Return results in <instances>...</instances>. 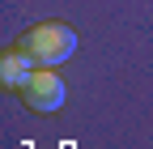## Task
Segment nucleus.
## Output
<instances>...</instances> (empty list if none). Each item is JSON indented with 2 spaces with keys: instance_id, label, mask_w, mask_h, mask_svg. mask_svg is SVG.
I'll list each match as a JSON object with an SVG mask.
<instances>
[{
  "instance_id": "nucleus-3",
  "label": "nucleus",
  "mask_w": 153,
  "mask_h": 149,
  "mask_svg": "<svg viewBox=\"0 0 153 149\" xmlns=\"http://www.w3.org/2000/svg\"><path fill=\"white\" fill-rule=\"evenodd\" d=\"M30 72H34V55L22 43L0 51V85L4 89H17V94H22V85L30 81Z\"/></svg>"
},
{
  "instance_id": "nucleus-1",
  "label": "nucleus",
  "mask_w": 153,
  "mask_h": 149,
  "mask_svg": "<svg viewBox=\"0 0 153 149\" xmlns=\"http://www.w3.org/2000/svg\"><path fill=\"white\" fill-rule=\"evenodd\" d=\"M22 47L34 55V64H64L76 51V30L64 22H38L22 34Z\"/></svg>"
},
{
  "instance_id": "nucleus-2",
  "label": "nucleus",
  "mask_w": 153,
  "mask_h": 149,
  "mask_svg": "<svg viewBox=\"0 0 153 149\" xmlns=\"http://www.w3.org/2000/svg\"><path fill=\"white\" fill-rule=\"evenodd\" d=\"M22 98L30 111H38V115H51V111L64 107V81L55 77L51 68H34L30 81L22 85Z\"/></svg>"
}]
</instances>
